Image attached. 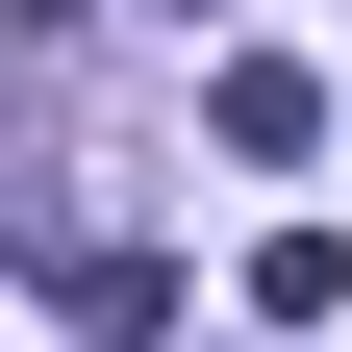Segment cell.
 <instances>
[{
  "label": "cell",
  "mask_w": 352,
  "mask_h": 352,
  "mask_svg": "<svg viewBox=\"0 0 352 352\" xmlns=\"http://www.w3.org/2000/svg\"><path fill=\"white\" fill-rule=\"evenodd\" d=\"M201 126H227V151H327V76H302V51H227V101H201Z\"/></svg>",
  "instance_id": "cell-1"
},
{
  "label": "cell",
  "mask_w": 352,
  "mask_h": 352,
  "mask_svg": "<svg viewBox=\"0 0 352 352\" xmlns=\"http://www.w3.org/2000/svg\"><path fill=\"white\" fill-rule=\"evenodd\" d=\"M0 25H25V51H51V25H76V0H0Z\"/></svg>",
  "instance_id": "cell-2"
}]
</instances>
